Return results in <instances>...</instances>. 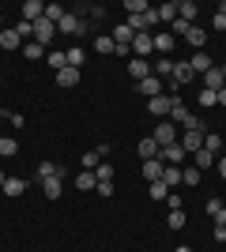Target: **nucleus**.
I'll return each instance as SVG.
<instances>
[{"label": "nucleus", "instance_id": "obj_23", "mask_svg": "<svg viewBox=\"0 0 226 252\" xmlns=\"http://www.w3.org/2000/svg\"><path fill=\"white\" fill-rule=\"evenodd\" d=\"M155 15H159V23H166V27H170V23L177 19V4H173V0H170V4H159V8H155Z\"/></svg>", "mask_w": 226, "mask_h": 252}, {"label": "nucleus", "instance_id": "obj_39", "mask_svg": "<svg viewBox=\"0 0 226 252\" xmlns=\"http://www.w3.org/2000/svg\"><path fill=\"white\" fill-rule=\"evenodd\" d=\"M45 19H49V23L57 27V23L65 19V8H61V4H45Z\"/></svg>", "mask_w": 226, "mask_h": 252}, {"label": "nucleus", "instance_id": "obj_44", "mask_svg": "<svg viewBox=\"0 0 226 252\" xmlns=\"http://www.w3.org/2000/svg\"><path fill=\"white\" fill-rule=\"evenodd\" d=\"M223 207H226V203L219 200V196H211V200H207V215H211V219H215V215H219Z\"/></svg>", "mask_w": 226, "mask_h": 252}, {"label": "nucleus", "instance_id": "obj_49", "mask_svg": "<svg viewBox=\"0 0 226 252\" xmlns=\"http://www.w3.org/2000/svg\"><path fill=\"white\" fill-rule=\"evenodd\" d=\"M166 200H170V211H181V196H177V192H170Z\"/></svg>", "mask_w": 226, "mask_h": 252}, {"label": "nucleus", "instance_id": "obj_9", "mask_svg": "<svg viewBox=\"0 0 226 252\" xmlns=\"http://www.w3.org/2000/svg\"><path fill=\"white\" fill-rule=\"evenodd\" d=\"M53 31H57V27L42 15V19L34 23V42H38V45H49V42H53Z\"/></svg>", "mask_w": 226, "mask_h": 252}, {"label": "nucleus", "instance_id": "obj_56", "mask_svg": "<svg viewBox=\"0 0 226 252\" xmlns=\"http://www.w3.org/2000/svg\"><path fill=\"white\" fill-rule=\"evenodd\" d=\"M223 155H226V139H223Z\"/></svg>", "mask_w": 226, "mask_h": 252}, {"label": "nucleus", "instance_id": "obj_30", "mask_svg": "<svg viewBox=\"0 0 226 252\" xmlns=\"http://www.w3.org/2000/svg\"><path fill=\"white\" fill-rule=\"evenodd\" d=\"M215 162H219V158L211 155V151L200 147V151H196V162H193V166H196V169H207V166H215Z\"/></svg>", "mask_w": 226, "mask_h": 252}, {"label": "nucleus", "instance_id": "obj_22", "mask_svg": "<svg viewBox=\"0 0 226 252\" xmlns=\"http://www.w3.org/2000/svg\"><path fill=\"white\" fill-rule=\"evenodd\" d=\"M151 72L159 75V79H166V83H170V75H173V61H170V57H159V61H155V68H151Z\"/></svg>", "mask_w": 226, "mask_h": 252}, {"label": "nucleus", "instance_id": "obj_36", "mask_svg": "<svg viewBox=\"0 0 226 252\" xmlns=\"http://www.w3.org/2000/svg\"><path fill=\"white\" fill-rule=\"evenodd\" d=\"M15 151H19V143H15V139H11V136H0V158H11Z\"/></svg>", "mask_w": 226, "mask_h": 252}, {"label": "nucleus", "instance_id": "obj_11", "mask_svg": "<svg viewBox=\"0 0 226 252\" xmlns=\"http://www.w3.org/2000/svg\"><path fill=\"white\" fill-rule=\"evenodd\" d=\"M193 68H189V61H173V75H170V83L173 87H181V83H189V79H193Z\"/></svg>", "mask_w": 226, "mask_h": 252}, {"label": "nucleus", "instance_id": "obj_16", "mask_svg": "<svg viewBox=\"0 0 226 252\" xmlns=\"http://www.w3.org/2000/svg\"><path fill=\"white\" fill-rule=\"evenodd\" d=\"M226 79H223V68H211V72H204V91H223Z\"/></svg>", "mask_w": 226, "mask_h": 252}, {"label": "nucleus", "instance_id": "obj_24", "mask_svg": "<svg viewBox=\"0 0 226 252\" xmlns=\"http://www.w3.org/2000/svg\"><path fill=\"white\" fill-rule=\"evenodd\" d=\"M162 169H166V166H162L159 158H151V162H143V177H147V185H151V181H162Z\"/></svg>", "mask_w": 226, "mask_h": 252}, {"label": "nucleus", "instance_id": "obj_27", "mask_svg": "<svg viewBox=\"0 0 226 252\" xmlns=\"http://www.w3.org/2000/svg\"><path fill=\"white\" fill-rule=\"evenodd\" d=\"M42 192H45V196H49V200H61V196H65V189H61V181H57V177L42 181Z\"/></svg>", "mask_w": 226, "mask_h": 252}, {"label": "nucleus", "instance_id": "obj_50", "mask_svg": "<svg viewBox=\"0 0 226 252\" xmlns=\"http://www.w3.org/2000/svg\"><path fill=\"white\" fill-rule=\"evenodd\" d=\"M215 241H219V245L226 241V226H215Z\"/></svg>", "mask_w": 226, "mask_h": 252}, {"label": "nucleus", "instance_id": "obj_53", "mask_svg": "<svg viewBox=\"0 0 226 252\" xmlns=\"http://www.w3.org/2000/svg\"><path fill=\"white\" fill-rule=\"evenodd\" d=\"M215 102H219V105H226V87H223V91H215Z\"/></svg>", "mask_w": 226, "mask_h": 252}, {"label": "nucleus", "instance_id": "obj_25", "mask_svg": "<svg viewBox=\"0 0 226 252\" xmlns=\"http://www.w3.org/2000/svg\"><path fill=\"white\" fill-rule=\"evenodd\" d=\"M162 185L173 192L177 185H181V169H177V166H166V169H162Z\"/></svg>", "mask_w": 226, "mask_h": 252}, {"label": "nucleus", "instance_id": "obj_37", "mask_svg": "<svg viewBox=\"0 0 226 252\" xmlns=\"http://www.w3.org/2000/svg\"><path fill=\"white\" fill-rule=\"evenodd\" d=\"M95 49L102 53V57H109V53H113V38H109V34H98V38H95Z\"/></svg>", "mask_w": 226, "mask_h": 252}, {"label": "nucleus", "instance_id": "obj_34", "mask_svg": "<svg viewBox=\"0 0 226 252\" xmlns=\"http://www.w3.org/2000/svg\"><path fill=\"white\" fill-rule=\"evenodd\" d=\"M125 11L129 15H143V11H151V4L147 0H125Z\"/></svg>", "mask_w": 226, "mask_h": 252}, {"label": "nucleus", "instance_id": "obj_26", "mask_svg": "<svg viewBox=\"0 0 226 252\" xmlns=\"http://www.w3.org/2000/svg\"><path fill=\"white\" fill-rule=\"evenodd\" d=\"M196 11H200V8H196L193 0H177V19L193 23V19H196Z\"/></svg>", "mask_w": 226, "mask_h": 252}, {"label": "nucleus", "instance_id": "obj_57", "mask_svg": "<svg viewBox=\"0 0 226 252\" xmlns=\"http://www.w3.org/2000/svg\"><path fill=\"white\" fill-rule=\"evenodd\" d=\"M0 27H4V15H0Z\"/></svg>", "mask_w": 226, "mask_h": 252}, {"label": "nucleus", "instance_id": "obj_5", "mask_svg": "<svg viewBox=\"0 0 226 252\" xmlns=\"http://www.w3.org/2000/svg\"><path fill=\"white\" fill-rule=\"evenodd\" d=\"M162 87H166V79H159V75H147V79H140L136 83V94H143L151 102V98H159L162 94Z\"/></svg>", "mask_w": 226, "mask_h": 252}, {"label": "nucleus", "instance_id": "obj_40", "mask_svg": "<svg viewBox=\"0 0 226 252\" xmlns=\"http://www.w3.org/2000/svg\"><path fill=\"white\" fill-rule=\"evenodd\" d=\"M189 31H193V23H185V19H173L170 23V34H173V38H185Z\"/></svg>", "mask_w": 226, "mask_h": 252}, {"label": "nucleus", "instance_id": "obj_38", "mask_svg": "<svg viewBox=\"0 0 226 252\" xmlns=\"http://www.w3.org/2000/svg\"><path fill=\"white\" fill-rule=\"evenodd\" d=\"M95 181L98 185H102V181H113V166H109V162H98L95 166Z\"/></svg>", "mask_w": 226, "mask_h": 252}, {"label": "nucleus", "instance_id": "obj_46", "mask_svg": "<svg viewBox=\"0 0 226 252\" xmlns=\"http://www.w3.org/2000/svg\"><path fill=\"white\" fill-rule=\"evenodd\" d=\"M200 105H204V109H207V105H219L215 102V91H200Z\"/></svg>", "mask_w": 226, "mask_h": 252}, {"label": "nucleus", "instance_id": "obj_17", "mask_svg": "<svg viewBox=\"0 0 226 252\" xmlns=\"http://www.w3.org/2000/svg\"><path fill=\"white\" fill-rule=\"evenodd\" d=\"M95 169H79V173H75V189L79 192H95Z\"/></svg>", "mask_w": 226, "mask_h": 252}, {"label": "nucleus", "instance_id": "obj_7", "mask_svg": "<svg viewBox=\"0 0 226 252\" xmlns=\"http://www.w3.org/2000/svg\"><path fill=\"white\" fill-rule=\"evenodd\" d=\"M185 158H189V155H185L181 143H166V147H159V162H162V166H177V162H185Z\"/></svg>", "mask_w": 226, "mask_h": 252}, {"label": "nucleus", "instance_id": "obj_31", "mask_svg": "<svg viewBox=\"0 0 226 252\" xmlns=\"http://www.w3.org/2000/svg\"><path fill=\"white\" fill-rule=\"evenodd\" d=\"M23 57H27V61H42V57H45V45L27 42V45H23Z\"/></svg>", "mask_w": 226, "mask_h": 252}, {"label": "nucleus", "instance_id": "obj_45", "mask_svg": "<svg viewBox=\"0 0 226 252\" xmlns=\"http://www.w3.org/2000/svg\"><path fill=\"white\" fill-rule=\"evenodd\" d=\"M211 27H215V31H226V11H223V8L211 15Z\"/></svg>", "mask_w": 226, "mask_h": 252}, {"label": "nucleus", "instance_id": "obj_51", "mask_svg": "<svg viewBox=\"0 0 226 252\" xmlns=\"http://www.w3.org/2000/svg\"><path fill=\"white\" fill-rule=\"evenodd\" d=\"M215 166H219V173H223V181H226V155H219V162H215Z\"/></svg>", "mask_w": 226, "mask_h": 252}, {"label": "nucleus", "instance_id": "obj_6", "mask_svg": "<svg viewBox=\"0 0 226 252\" xmlns=\"http://www.w3.org/2000/svg\"><path fill=\"white\" fill-rule=\"evenodd\" d=\"M57 31L68 34V38H72V34H83V31H87V19H79L75 11H65V19L57 23Z\"/></svg>", "mask_w": 226, "mask_h": 252}, {"label": "nucleus", "instance_id": "obj_47", "mask_svg": "<svg viewBox=\"0 0 226 252\" xmlns=\"http://www.w3.org/2000/svg\"><path fill=\"white\" fill-rule=\"evenodd\" d=\"M98 196H113V181H102V185H95Z\"/></svg>", "mask_w": 226, "mask_h": 252}, {"label": "nucleus", "instance_id": "obj_14", "mask_svg": "<svg viewBox=\"0 0 226 252\" xmlns=\"http://www.w3.org/2000/svg\"><path fill=\"white\" fill-rule=\"evenodd\" d=\"M129 75L136 79V83H140V79H147V75H155V72H151V64H147V61L132 57V61H129Z\"/></svg>", "mask_w": 226, "mask_h": 252}, {"label": "nucleus", "instance_id": "obj_12", "mask_svg": "<svg viewBox=\"0 0 226 252\" xmlns=\"http://www.w3.org/2000/svg\"><path fill=\"white\" fill-rule=\"evenodd\" d=\"M79 79H83V72H79V68H61V72H57V87H65V91H72Z\"/></svg>", "mask_w": 226, "mask_h": 252}, {"label": "nucleus", "instance_id": "obj_3", "mask_svg": "<svg viewBox=\"0 0 226 252\" xmlns=\"http://www.w3.org/2000/svg\"><path fill=\"white\" fill-rule=\"evenodd\" d=\"M173 102H177V94H159V98H151V102H147V113L159 117V121H166L170 109H173Z\"/></svg>", "mask_w": 226, "mask_h": 252}, {"label": "nucleus", "instance_id": "obj_54", "mask_svg": "<svg viewBox=\"0 0 226 252\" xmlns=\"http://www.w3.org/2000/svg\"><path fill=\"white\" fill-rule=\"evenodd\" d=\"M173 252H193V249H189V245H181V249H173Z\"/></svg>", "mask_w": 226, "mask_h": 252}, {"label": "nucleus", "instance_id": "obj_10", "mask_svg": "<svg viewBox=\"0 0 226 252\" xmlns=\"http://www.w3.org/2000/svg\"><path fill=\"white\" fill-rule=\"evenodd\" d=\"M49 177L65 181V177H68V169L61 166V162H42V166H38V181H49Z\"/></svg>", "mask_w": 226, "mask_h": 252}, {"label": "nucleus", "instance_id": "obj_29", "mask_svg": "<svg viewBox=\"0 0 226 252\" xmlns=\"http://www.w3.org/2000/svg\"><path fill=\"white\" fill-rule=\"evenodd\" d=\"M204 151H211V155H223V136H215V132H207V136H204Z\"/></svg>", "mask_w": 226, "mask_h": 252}, {"label": "nucleus", "instance_id": "obj_42", "mask_svg": "<svg viewBox=\"0 0 226 252\" xmlns=\"http://www.w3.org/2000/svg\"><path fill=\"white\" fill-rule=\"evenodd\" d=\"M15 34H19V38H34V23L19 19V23H15Z\"/></svg>", "mask_w": 226, "mask_h": 252}, {"label": "nucleus", "instance_id": "obj_4", "mask_svg": "<svg viewBox=\"0 0 226 252\" xmlns=\"http://www.w3.org/2000/svg\"><path fill=\"white\" fill-rule=\"evenodd\" d=\"M151 53H155V34L140 31L136 38H132V57H140V61H147Z\"/></svg>", "mask_w": 226, "mask_h": 252}, {"label": "nucleus", "instance_id": "obj_8", "mask_svg": "<svg viewBox=\"0 0 226 252\" xmlns=\"http://www.w3.org/2000/svg\"><path fill=\"white\" fill-rule=\"evenodd\" d=\"M177 132H173V121H159V125H155V132H151V139H155V143H159V147H166V143H177Z\"/></svg>", "mask_w": 226, "mask_h": 252}, {"label": "nucleus", "instance_id": "obj_55", "mask_svg": "<svg viewBox=\"0 0 226 252\" xmlns=\"http://www.w3.org/2000/svg\"><path fill=\"white\" fill-rule=\"evenodd\" d=\"M4 181H8V177H4V173H0V189H4Z\"/></svg>", "mask_w": 226, "mask_h": 252}, {"label": "nucleus", "instance_id": "obj_13", "mask_svg": "<svg viewBox=\"0 0 226 252\" xmlns=\"http://www.w3.org/2000/svg\"><path fill=\"white\" fill-rule=\"evenodd\" d=\"M42 15H45V4H42V0H27V4H23V15H19V19H27V23H38Z\"/></svg>", "mask_w": 226, "mask_h": 252}, {"label": "nucleus", "instance_id": "obj_15", "mask_svg": "<svg viewBox=\"0 0 226 252\" xmlns=\"http://www.w3.org/2000/svg\"><path fill=\"white\" fill-rule=\"evenodd\" d=\"M19 45H23V38H19V34H15V27H4V31H0V49H19Z\"/></svg>", "mask_w": 226, "mask_h": 252}, {"label": "nucleus", "instance_id": "obj_19", "mask_svg": "<svg viewBox=\"0 0 226 252\" xmlns=\"http://www.w3.org/2000/svg\"><path fill=\"white\" fill-rule=\"evenodd\" d=\"M136 151H140V158H143V162H151V158H159V143H155L151 136H143V139H140V147H136Z\"/></svg>", "mask_w": 226, "mask_h": 252}, {"label": "nucleus", "instance_id": "obj_1", "mask_svg": "<svg viewBox=\"0 0 226 252\" xmlns=\"http://www.w3.org/2000/svg\"><path fill=\"white\" fill-rule=\"evenodd\" d=\"M166 121H173V125H181V128H200V117L189 109V105H181V98L173 102V109H170V117Z\"/></svg>", "mask_w": 226, "mask_h": 252}, {"label": "nucleus", "instance_id": "obj_43", "mask_svg": "<svg viewBox=\"0 0 226 252\" xmlns=\"http://www.w3.org/2000/svg\"><path fill=\"white\" fill-rule=\"evenodd\" d=\"M170 230H185V211H170Z\"/></svg>", "mask_w": 226, "mask_h": 252}, {"label": "nucleus", "instance_id": "obj_52", "mask_svg": "<svg viewBox=\"0 0 226 252\" xmlns=\"http://www.w3.org/2000/svg\"><path fill=\"white\" fill-rule=\"evenodd\" d=\"M215 226H226V207H223V211L215 215Z\"/></svg>", "mask_w": 226, "mask_h": 252}, {"label": "nucleus", "instance_id": "obj_21", "mask_svg": "<svg viewBox=\"0 0 226 252\" xmlns=\"http://www.w3.org/2000/svg\"><path fill=\"white\" fill-rule=\"evenodd\" d=\"M204 42H207V34H204V31H200V27L193 23V31L185 34V45H193V49L200 53V49H204Z\"/></svg>", "mask_w": 226, "mask_h": 252}, {"label": "nucleus", "instance_id": "obj_41", "mask_svg": "<svg viewBox=\"0 0 226 252\" xmlns=\"http://www.w3.org/2000/svg\"><path fill=\"white\" fill-rule=\"evenodd\" d=\"M181 185H200V169H196V166L181 169Z\"/></svg>", "mask_w": 226, "mask_h": 252}, {"label": "nucleus", "instance_id": "obj_35", "mask_svg": "<svg viewBox=\"0 0 226 252\" xmlns=\"http://www.w3.org/2000/svg\"><path fill=\"white\" fill-rule=\"evenodd\" d=\"M49 68H53V72H61V68H68V53L53 49V53H49Z\"/></svg>", "mask_w": 226, "mask_h": 252}, {"label": "nucleus", "instance_id": "obj_48", "mask_svg": "<svg viewBox=\"0 0 226 252\" xmlns=\"http://www.w3.org/2000/svg\"><path fill=\"white\" fill-rule=\"evenodd\" d=\"M98 162H102V158H98V155H95V151H91V155H83V169H95V166H98Z\"/></svg>", "mask_w": 226, "mask_h": 252}, {"label": "nucleus", "instance_id": "obj_18", "mask_svg": "<svg viewBox=\"0 0 226 252\" xmlns=\"http://www.w3.org/2000/svg\"><path fill=\"white\" fill-rule=\"evenodd\" d=\"M173 34L170 31H162V34H155V53H162V57H170V49H173Z\"/></svg>", "mask_w": 226, "mask_h": 252}, {"label": "nucleus", "instance_id": "obj_2", "mask_svg": "<svg viewBox=\"0 0 226 252\" xmlns=\"http://www.w3.org/2000/svg\"><path fill=\"white\" fill-rule=\"evenodd\" d=\"M204 136H207L204 128H185L177 143H181V147H185V155H196V151L204 147Z\"/></svg>", "mask_w": 226, "mask_h": 252}, {"label": "nucleus", "instance_id": "obj_20", "mask_svg": "<svg viewBox=\"0 0 226 252\" xmlns=\"http://www.w3.org/2000/svg\"><path fill=\"white\" fill-rule=\"evenodd\" d=\"M189 68H193V72H211L215 64H211V57H207V53L200 49V53H193V61H189Z\"/></svg>", "mask_w": 226, "mask_h": 252}, {"label": "nucleus", "instance_id": "obj_32", "mask_svg": "<svg viewBox=\"0 0 226 252\" xmlns=\"http://www.w3.org/2000/svg\"><path fill=\"white\" fill-rule=\"evenodd\" d=\"M147 196H151V200H166V196H170V189H166L162 181H151V185H147Z\"/></svg>", "mask_w": 226, "mask_h": 252}, {"label": "nucleus", "instance_id": "obj_28", "mask_svg": "<svg viewBox=\"0 0 226 252\" xmlns=\"http://www.w3.org/2000/svg\"><path fill=\"white\" fill-rule=\"evenodd\" d=\"M23 189H27V181H19V177H8L0 192H4V196H23Z\"/></svg>", "mask_w": 226, "mask_h": 252}, {"label": "nucleus", "instance_id": "obj_33", "mask_svg": "<svg viewBox=\"0 0 226 252\" xmlns=\"http://www.w3.org/2000/svg\"><path fill=\"white\" fill-rule=\"evenodd\" d=\"M65 53H68V68H79V72H83V49L72 45V49H65Z\"/></svg>", "mask_w": 226, "mask_h": 252}]
</instances>
